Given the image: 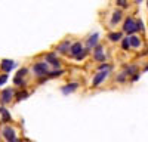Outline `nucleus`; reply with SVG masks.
Here are the masks:
<instances>
[{"label": "nucleus", "instance_id": "f257e3e1", "mask_svg": "<svg viewBox=\"0 0 148 142\" xmlns=\"http://www.w3.org/2000/svg\"><path fill=\"white\" fill-rule=\"evenodd\" d=\"M121 30H123V33H126L129 37L130 36H135L138 33V30H136V19H135L133 16H127L125 19V22H123Z\"/></svg>", "mask_w": 148, "mask_h": 142}, {"label": "nucleus", "instance_id": "f03ea898", "mask_svg": "<svg viewBox=\"0 0 148 142\" xmlns=\"http://www.w3.org/2000/svg\"><path fill=\"white\" fill-rule=\"evenodd\" d=\"M31 71L34 73L36 77H42V79H43V77H46V76L49 74V67H47L46 62H36V64L33 65Z\"/></svg>", "mask_w": 148, "mask_h": 142}, {"label": "nucleus", "instance_id": "7ed1b4c3", "mask_svg": "<svg viewBox=\"0 0 148 142\" xmlns=\"http://www.w3.org/2000/svg\"><path fill=\"white\" fill-rule=\"evenodd\" d=\"M104 46L102 44H98L95 49H93V59L96 62H99V64H104L107 61V53L104 52Z\"/></svg>", "mask_w": 148, "mask_h": 142}, {"label": "nucleus", "instance_id": "20e7f679", "mask_svg": "<svg viewBox=\"0 0 148 142\" xmlns=\"http://www.w3.org/2000/svg\"><path fill=\"white\" fill-rule=\"evenodd\" d=\"M110 76V71H98L92 79V87H99L101 83H104Z\"/></svg>", "mask_w": 148, "mask_h": 142}, {"label": "nucleus", "instance_id": "39448f33", "mask_svg": "<svg viewBox=\"0 0 148 142\" xmlns=\"http://www.w3.org/2000/svg\"><path fill=\"white\" fill-rule=\"evenodd\" d=\"M45 61L47 64H51L52 67H55L56 70H61V59L58 58V55L55 52H51V53H46L45 55Z\"/></svg>", "mask_w": 148, "mask_h": 142}, {"label": "nucleus", "instance_id": "423d86ee", "mask_svg": "<svg viewBox=\"0 0 148 142\" xmlns=\"http://www.w3.org/2000/svg\"><path fill=\"white\" fill-rule=\"evenodd\" d=\"M98 44H101L99 43V34H98V33H93L92 36H89V37H88V40H86V49H95V47L98 46Z\"/></svg>", "mask_w": 148, "mask_h": 142}, {"label": "nucleus", "instance_id": "0eeeda50", "mask_svg": "<svg viewBox=\"0 0 148 142\" xmlns=\"http://www.w3.org/2000/svg\"><path fill=\"white\" fill-rule=\"evenodd\" d=\"M2 132H3V136L6 138L8 142H16V133H15V129H14V127L5 126Z\"/></svg>", "mask_w": 148, "mask_h": 142}, {"label": "nucleus", "instance_id": "6e6552de", "mask_svg": "<svg viewBox=\"0 0 148 142\" xmlns=\"http://www.w3.org/2000/svg\"><path fill=\"white\" fill-rule=\"evenodd\" d=\"M83 51H84L83 43H82V42H76V43H73L71 47H70V55H71L73 58H77Z\"/></svg>", "mask_w": 148, "mask_h": 142}, {"label": "nucleus", "instance_id": "1a4fd4ad", "mask_svg": "<svg viewBox=\"0 0 148 142\" xmlns=\"http://www.w3.org/2000/svg\"><path fill=\"white\" fill-rule=\"evenodd\" d=\"M71 42L70 40H64V42H61L58 46H56V49H55V53H61V55H64L67 52H70V47H71Z\"/></svg>", "mask_w": 148, "mask_h": 142}, {"label": "nucleus", "instance_id": "9d476101", "mask_svg": "<svg viewBox=\"0 0 148 142\" xmlns=\"http://www.w3.org/2000/svg\"><path fill=\"white\" fill-rule=\"evenodd\" d=\"M123 19V10L121 9H116L113 14H111V19H110V25L111 27H114L117 25V24Z\"/></svg>", "mask_w": 148, "mask_h": 142}, {"label": "nucleus", "instance_id": "9b49d317", "mask_svg": "<svg viewBox=\"0 0 148 142\" xmlns=\"http://www.w3.org/2000/svg\"><path fill=\"white\" fill-rule=\"evenodd\" d=\"M79 83L77 81H73V83H68V85H65V86H62L61 87V92H62L64 95H70V93H73V92H76L77 89H79Z\"/></svg>", "mask_w": 148, "mask_h": 142}, {"label": "nucleus", "instance_id": "f8f14e48", "mask_svg": "<svg viewBox=\"0 0 148 142\" xmlns=\"http://www.w3.org/2000/svg\"><path fill=\"white\" fill-rule=\"evenodd\" d=\"M2 102L3 104H8V102H10L12 101V98H14V89L12 87H8V89H5L3 92H2Z\"/></svg>", "mask_w": 148, "mask_h": 142}, {"label": "nucleus", "instance_id": "ddd939ff", "mask_svg": "<svg viewBox=\"0 0 148 142\" xmlns=\"http://www.w3.org/2000/svg\"><path fill=\"white\" fill-rule=\"evenodd\" d=\"M129 42H130V47H133V49H141L142 47V40L139 36H130L129 37Z\"/></svg>", "mask_w": 148, "mask_h": 142}, {"label": "nucleus", "instance_id": "4468645a", "mask_svg": "<svg viewBox=\"0 0 148 142\" xmlns=\"http://www.w3.org/2000/svg\"><path fill=\"white\" fill-rule=\"evenodd\" d=\"M27 73H28L27 68H21V70L18 71V74L15 76V79H14L15 85H19V83H21V85H24V83H25V81H24V77L27 76Z\"/></svg>", "mask_w": 148, "mask_h": 142}, {"label": "nucleus", "instance_id": "2eb2a0df", "mask_svg": "<svg viewBox=\"0 0 148 142\" xmlns=\"http://www.w3.org/2000/svg\"><path fill=\"white\" fill-rule=\"evenodd\" d=\"M107 37H108L110 42L117 43V42H121V40H123V33H121V31H111Z\"/></svg>", "mask_w": 148, "mask_h": 142}, {"label": "nucleus", "instance_id": "dca6fc26", "mask_svg": "<svg viewBox=\"0 0 148 142\" xmlns=\"http://www.w3.org/2000/svg\"><path fill=\"white\" fill-rule=\"evenodd\" d=\"M125 74L127 77H133L138 74V65H125Z\"/></svg>", "mask_w": 148, "mask_h": 142}, {"label": "nucleus", "instance_id": "f3484780", "mask_svg": "<svg viewBox=\"0 0 148 142\" xmlns=\"http://www.w3.org/2000/svg\"><path fill=\"white\" fill-rule=\"evenodd\" d=\"M0 67H2V70L5 71V73H9V71L15 67V62H14V61H8V59H5V61H2Z\"/></svg>", "mask_w": 148, "mask_h": 142}, {"label": "nucleus", "instance_id": "a211bd4d", "mask_svg": "<svg viewBox=\"0 0 148 142\" xmlns=\"http://www.w3.org/2000/svg\"><path fill=\"white\" fill-rule=\"evenodd\" d=\"M0 114L3 115V123H8V122H10V114L6 111V108H5V106H0Z\"/></svg>", "mask_w": 148, "mask_h": 142}, {"label": "nucleus", "instance_id": "6ab92c4d", "mask_svg": "<svg viewBox=\"0 0 148 142\" xmlns=\"http://www.w3.org/2000/svg\"><path fill=\"white\" fill-rule=\"evenodd\" d=\"M127 81V76L125 74V71H121L116 76V83H126Z\"/></svg>", "mask_w": 148, "mask_h": 142}, {"label": "nucleus", "instance_id": "aec40b11", "mask_svg": "<svg viewBox=\"0 0 148 142\" xmlns=\"http://www.w3.org/2000/svg\"><path fill=\"white\" fill-rule=\"evenodd\" d=\"M120 43H121V49H123V51H129V49H130V42H129V37H123V40H121Z\"/></svg>", "mask_w": 148, "mask_h": 142}, {"label": "nucleus", "instance_id": "412c9836", "mask_svg": "<svg viewBox=\"0 0 148 142\" xmlns=\"http://www.w3.org/2000/svg\"><path fill=\"white\" fill-rule=\"evenodd\" d=\"M111 68H113V65L108 64V62H104V64L98 65V71H111Z\"/></svg>", "mask_w": 148, "mask_h": 142}, {"label": "nucleus", "instance_id": "4be33fe9", "mask_svg": "<svg viewBox=\"0 0 148 142\" xmlns=\"http://www.w3.org/2000/svg\"><path fill=\"white\" fill-rule=\"evenodd\" d=\"M88 55H89V49H84V51L77 56V58H74V59H76V61H83V59H84L86 56H88Z\"/></svg>", "mask_w": 148, "mask_h": 142}, {"label": "nucleus", "instance_id": "5701e85b", "mask_svg": "<svg viewBox=\"0 0 148 142\" xmlns=\"http://www.w3.org/2000/svg\"><path fill=\"white\" fill-rule=\"evenodd\" d=\"M136 30H138V31H141V33H144V31H145V25H144L142 19H136Z\"/></svg>", "mask_w": 148, "mask_h": 142}, {"label": "nucleus", "instance_id": "b1692460", "mask_svg": "<svg viewBox=\"0 0 148 142\" xmlns=\"http://www.w3.org/2000/svg\"><path fill=\"white\" fill-rule=\"evenodd\" d=\"M28 96V92H25V90H22V92H19L18 93V96H16V99L18 101H21V99H25Z\"/></svg>", "mask_w": 148, "mask_h": 142}, {"label": "nucleus", "instance_id": "393cba45", "mask_svg": "<svg viewBox=\"0 0 148 142\" xmlns=\"http://www.w3.org/2000/svg\"><path fill=\"white\" fill-rule=\"evenodd\" d=\"M116 5H117V6H120V8H127V6H129V3L126 2V0H117Z\"/></svg>", "mask_w": 148, "mask_h": 142}, {"label": "nucleus", "instance_id": "a878e982", "mask_svg": "<svg viewBox=\"0 0 148 142\" xmlns=\"http://www.w3.org/2000/svg\"><path fill=\"white\" fill-rule=\"evenodd\" d=\"M6 80H8V74H2V76H0V86H3L6 83Z\"/></svg>", "mask_w": 148, "mask_h": 142}, {"label": "nucleus", "instance_id": "bb28decb", "mask_svg": "<svg viewBox=\"0 0 148 142\" xmlns=\"http://www.w3.org/2000/svg\"><path fill=\"white\" fill-rule=\"evenodd\" d=\"M139 79H141V74L138 73V74H135L133 77H130V81H132V83H135V81H138Z\"/></svg>", "mask_w": 148, "mask_h": 142}, {"label": "nucleus", "instance_id": "cd10ccee", "mask_svg": "<svg viewBox=\"0 0 148 142\" xmlns=\"http://www.w3.org/2000/svg\"><path fill=\"white\" fill-rule=\"evenodd\" d=\"M144 71H148V64L145 65V68H144Z\"/></svg>", "mask_w": 148, "mask_h": 142}, {"label": "nucleus", "instance_id": "c85d7f7f", "mask_svg": "<svg viewBox=\"0 0 148 142\" xmlns=\"http://www.w3.org/2000/svg\"><path fill=\"white\" fill-rule=\"evenodd\" d=\"M147 3H148V2H147Z\"/></svg>", "mask_w": 148, "mask_h": 142}]
</instances>
